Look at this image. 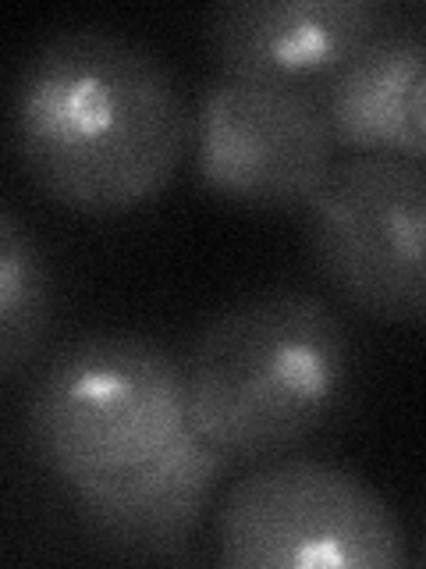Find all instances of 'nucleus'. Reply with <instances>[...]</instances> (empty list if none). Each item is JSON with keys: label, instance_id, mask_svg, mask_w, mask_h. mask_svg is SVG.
I'll list each match as a JSON object with an SVG mask.
<instances>
[{"label": "nucleus", "instance_id": "obj_12", "mask_svg": "<svg viewBox=\"0 0 426 569\" xmlns=\"http://www.w3.org/2000/svg\"><path fill=\"white\" fill-rule=\"evenodd\" d=\"M419 562L426 566V530H423V545H419Z\"/></svg>", "mask_w": 426, "mask_h": 569}, {"label": "nucleus", "instance_id": "obj_5", "mask_svg": "<svg viewBox=\"0 0 426 569\" xmlns=\"http://www.w3.org/2000/svg\"><path fill=\"white\" fill-rule=\"evenodd\" d=\"M306 246L355 313L426 325V164L381 153L334 160L306 207Z\"/></svg>", "mask_w": 426, "mask_h": 569}, {"label": "nucleus", "instance_id": "obj_6", "mask_svg": "<svg viewBox=\"0 0 426 569\" xmlns=\"http://www.w3.org/2000/svg\"><path fill=\"white\" fill-rule=\"evenodd\" d=\"M334 150L313 89L217 76L192 111L195 178L245 210H306L327 182Z\"/></svg>", "mask_w": 426, "mask_h": 569}, {"label": "nucleus", "instance_id": "obj_1", "mask_svg": "<svg viewBox=\"0 0 426 569\" xmlns=\"http://www.w3.org/2000/svg\"><path fill=\"white\" fill-rule=\"evenodd\" d=\"M11 147L50 200L118 213L164 192L192 147V107L142 43L106 29H61L18 68Z\"/></svg>", "mask_w": 426, "mask_h": 569}, {"label": "nucleus", "instance_id": "obj_10", "mask_svg": "<svg viewBox=\"0 0 426 569\" xmlns=\"http://www.w3.org/2000/svg\"><path fill=\"white\" fill-rule=\"evenodd\" d=\"M53 307V281L40 242L22 218L4 207L0 213V373L18 378L43 346Z\"/></svg>", "mask_w": 426, "mask_h": 569}, {"label": "nucleus", "instance_id": "obj_8", "mask_svg": "<svg viewBox=\"0 0 426 569\" xmlns=\"http://www.w3.org/2000/svg\"><path fill=\"white\" fill-rule=\"evenodd\" d=\"M224 470L227 459L189 427L142 470L97 485H68L64 498L100 548L132 559H178L200 530Z\"/></svg>", "mask_w": 426, "mask_h": 569}, {"label": "nucleus", "instance_id": "obj_7", "mask_svg": "<svg viewBox=\"0 0 426 569\" xmlns=\"http://www.w3.org/2000/svg\"><path fill=\"white\" fill-rule=\"evenodd\" d=\"M390 22L381 0H231L213 8L206 40L221 76L316 89Z\"/></svg>", "mask_w": 426, "mask_h": 569}, {"label": "nucleus", "instance_id": "obj_9", "mask_svg": "<svg viewBox=\"0 0 426 569\" xmlns=\"http://www.w3.org/2000/svg\"><path fill=\"white\" fill-rule=\"evenodd\" d=\"M426 71V32L390 22L313 89L331 139L348 157H405L423 150L413 129V93Z\"/></svg>", "mask_w": 426, "mask_h": 569}, {"label": "nucleus", "instance_id": "obj_3", "mask_svg": "<svg viewBox=\"0 0 426 569\" xmlns=\"http://www.w3.org/2000/svg\"><path fill=\"white\" fill-rule=\"evenodd\" d=\"M185 431V363L135 331L68 342L47 360L26 402L32 456L61 488L129 477Z\"/></svg>", "mask_w": 426, "mask_h": 569}, {"label": "nucleus", "instance_id": "obj_4", "mask_svg": "<svg viewBox=\"0 0 426 569\" xmlns=\"http://www.w3.org/2000/svg\"><path fill=\"white\" fill-rule=\"evenodd\" d=\"M217 559L231 569H395L398 516L363 477L324 459H271L217 509Z\"/></svg>", "mask_w": 426, "mask_h": 569}, {"label": "nucleus", "instance_id": "obj_2", "mask_svg": "<svg viewBox=\"0 0 426 569\" xmlns=\"http://www.w3.org/2000/svg\"><path fill=\"white\" fill-rule=\"evenodd\" d=\"M352 381L342 313L313 292L266 289L221 310L189 346V427L227 467H260L324 431Z\"/></svg>", "mask_w": 426, "mask_h": 569}, {"label": "nucleus", "instance_id": "obj_11", "mask_svg": "<svg viewBox=\"0 0 426 569\" xmlns=\"http://www.w3.org/2000/svg\"><path fill=\"white\" fill-rule=\"evenodd\" d=\"M413 129H416V139H419V150H423V164H426V71L413 93Z\"/></svg>", "mask_w": 426, "mask_h": 569}]
</instances>
